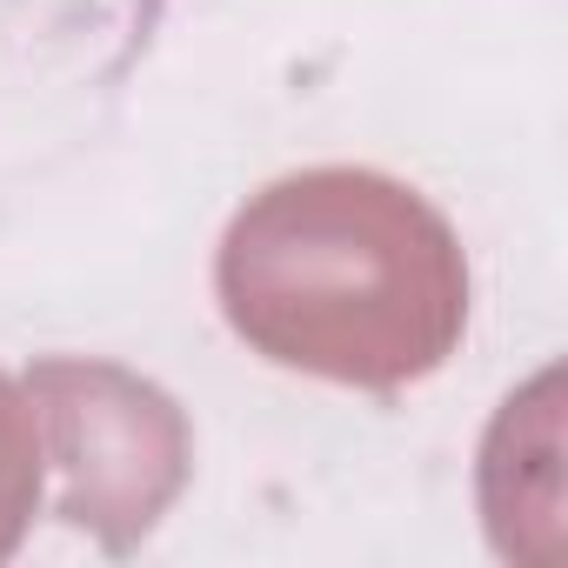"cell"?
Returning <instances> with one entry per match:
<instances>
[{
	"instance_id": "6da1fadb",
	"label": "cell",
	"mask_w": 568,
	"mask_h": 568,
	"mask_svg": "<svg viewBox=\"0 0 568 568\" xmlns=\"http://www.w3.org/2000/svg\"><path fill=\"white\" fill-rule=\"evenodd\" d=\"M221 295L234 328L335 382H402L462 328L448 227L395 181L322 168L267 187L227 234Z\"/></svg>"
},
{
	"instance_id": "7a4b0ae2",
	"label": "cell",
	"mask_w": 568,
	"mask_h": 568,
	"mask_svg": "<svg viewBox=\"0 0 568 568\" xmlns=\"http://www.w3.org/2000/svg\"><path fill=\"white\" fill-rule=\"evenodd\" d=\"M28 495H34V442H28L21 402L8 395V382H0V548H8Z\"/></svg>"
}]
</instances>
